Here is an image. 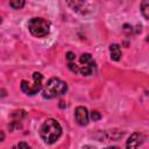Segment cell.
<instances>
[{
	"label": "cell",
	"mask_w": 149,
	"mask_h": 149,
	"mask_svg": "<svg viewBox=\"0 0 149 149\" xmlns=\"http://www.w3.org/2000/svg\"><path fill=\"white\" fill-rule=\"evenodd\" d=\"M59 106H61V107L63 108V107H65L66 105H64V101H61V102H59Z\"/></svg>",
	"instance_id": "14"
},
{
	"label": "cell",
	"mask_w": 149,
	"mask_h": 149,
	"mask_svg": "<svg viewBox=\"0 0 149 149\" xmlns=\"http://www.w3.org/2000/svg\"><path fill=\"white\" fill-rule=\"evenodd\" d=\"M9 6L13 7L14 9H20L24 6V1L23 0H12V1H9Z\"/></svg>",
	"instance_id": "10"
},
{
	"label": "cell",
	"mask_w": 149,
	"mask_h": 149,
	"mask_svg": "<svg viewBox=\"0 0 149 149\" xmlns=\"http://www.w3.org/2000/svg\"><path fill=\"white\" fill-rule=\"evenodd\" d=\"M12 149H16V147H13V148H12Z\"/></svg>",
	"instance_id": "16"
},
{
	"label": "cell",
	"mask_w": 149,
	"mask_h": 149,
	"mask_svg": "<svg viewBox=\"0 0 149 149\" xmlns=\"http://www.w3.org/2000/svg\"><path fill=\"white\" fill-rule=\"evenodd\" d=\"M141 13L143 14L144 19H149V1L144 0L141 2Z\"/></svg>",
	"instance_id": "9"
},
{
	"label": "cell",
	"mask_w": 149,
	"mask_h": 149,
	"mask_svg": "<svg viewBox=\"0 0 149 149\" xmlns=\"http://www.w3.org/2000/svg\"><path fill=\"white\" fill-rule=\"evenodd\" d=\"M66 63L69 69L74 72L83 76H90L94 71L95 63L91 56V54H83L80 55L79 59L77 58V55L72 51L66 52Z\"/></svg>",
	"instance_id": "1"
},
{
	"label": "cell",
	"mask_w": 149,
	"mask_h": 149,
	"mask_svg": "<svg viewBox=\"0 0 149 149\" xmlns=\"http://www.w3.org/2000/svg\"><path fill=\"white\" fill-rule=\"evenodd\" d=\"M28 29L35 37H44L50 31V23L42 17H33L28 22Z\"/></svg>",
	"instance_id": "4"
},
{
	"label": "cell",
	"mask_w": 149,
	"mask_h": 149,
	"mask_svg": "<svg viewBox=\"0 0 149 149\" xmlns=\"http://www.w3.org/2000/svg\"><path fill=\"white\" fill-rule=\"evenodd\" d=\"M88 116L92 119V121H98V120L101 119V114H100L99 112H97V111H92Z\"/></svg>",
	"instance_id": "11"
},
{
	"label": "cell",
	"mask_w": 149,
	"mask_h": 149,
	"mask_svg": "<svg viewBox=\"0 0 149 149\" xmlns=\"http://www.w3.org/2000/svg\"><path fill=\"white\" fill-rule=\"evenodd\" d=\"M146 140H147V137L144 134L136 132L129 136V139L127 141V149H140V147L144 144Z\"/></svg>",
	"instance_id": "6"
},
{
	"label": "cell",
	"mask_w": 149,
	"mask_h": 149,
	"mask_svg": "<svg viewBox=\"0 0 149 149\" xmlns=\"http://www.w3.org/2000/svg\"><path fill=\"white\" fill-rule=\"evenodd\" d=\"M66 91H68L66 83L61 80L59 78L52 77L47 81V84L42 88V97L44 99H54L56 97L65 94Z\"/></svg>",
	"instance_id": "3"
},
{
	"label": "cell",
	"mask_w": 149,
	"mask_h": 149,
	"mask_svg": "<svg viewBox=\"0 0 149 149\" xmlns=\"http://www.w3.org/2000/svg\"><path fill=\"white\" fill-rule=\"evenodd\" d=\"M105 149H119L118 147H107V148H105Z\"/></svg>",
	"instance_id": "15"
},
{
	"label": "cell",
	"mask_w": 149,
	"mask_h": 149,
	"mask_svg": "<svg viewBox=\"0 0 149 149\" xmlns=\"http://www.w3.org/2000/svg\"><path fill=\"white\" fill-rule=\"evenodd\" d=\"M42 79L43 76L40 72H34L33 73V84L28 83L27 80H21V90L26 94L34 95L36 94L41 88H42Z\"/></svg>",
	"instance_id": "5"
},
{
	"label": "cell",
	"mask_w": 149,
	"mask_h": 149,
	"mask_svg": "<svg viewBox=\"0 0 149 149\" xmlns=\"http://www.w3.org/2000/svg\"><path fill=\"white\" fill-rule=\"evenodd\" d=\"M17 147H19V149H30V147H29L26 142H20V143L17 144Z\"/></svg>",
	"instance_id": "12"
},
{
	"label": "cell",
	"mask_w": 149,
	"mask_h": 149,
	"mask_svg": "<svg viewBox=\"0 0 149 149\" xmlns=\"http://www.w3.org/2000/svg\"><path fill=\"white\" fill-rule=\"evenodd\" d=\"M81 149H97V148H94V147H92V146H84Z\"/></svg>",
	"instance_id": "13"
},
{
	"label": "cell",
	"mask_w": 149,
	"mask_h": 149,
	"mask_svg": "<svg viewBox=\"0 0 149 149\" xmlns=\"http://www.w3.org/2000/svg\"><path fill=\"white\" fill-rule=\"evenodd\" d=\"M74 118L78 125L80 126H86L88 123V112L86 107L84 106H78L74 109Z\"/></svg>",
	"instance_id": "7"
},
{
	"label": "cell",
	"mask_w": 149,
	"mask_h": 149,
	"mask_svg": "<svg viewBox=\"0 0 149 149\" xmlns=\"http://www.w3.org/2000/svg\"><path fill=\"white\" fill-rule=\"evenodd\" d=\"M109 55H111V58L113 61H120L121 59V49H120V45L116 44V43H113L109 45Z\"/></svg>",
	"instance_id": "8"
},
{
	"label": "cell",
	"mask_w": 149,
	"mask_h": 149,
	"mask_svg": "<svg viewBox=\"0 0 149 149\" xmlns=\"http://www.w3.org/2000/svg\"><path fill=\"white\" fill-rule=\"evenodd\" d=\"M62 135V127L55 119H47L40 127V136L45 143L56 142Z\"/></svg>",
	"instance_id": "2"
}]
</instances>
